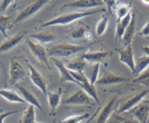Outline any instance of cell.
<instances>
[{
	"label": "cell",
	"instance_id": "cell-1",
	"mask_svg": "<svg viewBox=\"0 0 149 123\" xmlns=\"http://www.w3.org/2000/svg\"><path fill=\"white\" fill-rule=\"evenodd\" d=\"M105 9H97V10H90V11H84V12H76L66 13V14H63L61 15L58 16L46 23H43L41 25L40 28H44V27H48V26H55V25H65L70 24L74 21L83 18L87 16L95 14L96 13L102 12H105Z\"/></svg>",
	"mask_w": 149,
	"mask_h": 123
},
{
	"label": "cell",
	"instance_id": "cell-2",
	"mask_svg": "<svg viewBox=\"0 0 149 123\" xmlns=\"http://www.w3.org/2000/svg\"><path fill=\"white\" fill-rule=\"evenodd\" d=\"M87 49V47L71 43H62L52 46L48 51V56L68 57Z\"/></svg>",
	"mask_w": 149,
	"mask_h": 123
},
{
	"label": "cell",
	"instance_id": "cell-3",
	"mask_svg": "<svg viewBox=\"0 0 149 123\" xmlns=\"http://www.w3.org/2000/svg\"><path fill=\"white\" fill-rule=\"evenodd\" d=\"M50 1L49 0H37L31 3L29 5L26 6L15 17L14 20L12 22V26L17 24V23L23 22L27 20L28 18L36 14L39 11H40L45 6H46Z\"/></svg>",
	"mask_w": 149,
	"mask_h": 123
},
{
	"label": "cell",
	"instance_id": "cell-4",
	"mask_svg": "<svg viewBox=\"0 0 149 123\" xmlns=\"http://www.w3.org/2000/svg\"><path fill=\"white\" fill-rule=\"evenodd\" d=\"M148 93V90H143V91H141L138 93L134 94V95L130 96L124 99L118 107L117 112L116 113L119 114H122L124 113L128 112L130 110L134 108L137 104H139L143 99H144L145 96Z\"/></svg>",
	"mask_w": 149,
	"mask_h": 123
},
{
	"label": "cell",
	"instance_id": "cell-5",
	"mask_svg": "<svg viewBox=\"0 0 149 123\" xmlns=\"http://www.w3.org/2000/svg\"><path fill=\"white\" fill-rule=\"evenodd\" d=\"M26 43H27L28 46L29 47V49H30L33 56L39 62L43 64L47 69H50L51 67L49 65V59H48V58H49L48 52H47L45 48L39 43L32 41L30 38L26 39Z\"/></svg>",
	"mask_w": 149,
	"mask_h": 123
},
{
	"label": "cell",
	"instance_id": "cell-6",
	"mask_svg": "<svg viewBox=\"0 0 149 123\" xmlns=\"http://www.w3.org/2000/svg\"><path fill=\"white\" fill-rule=\"evenodd\" d=\"M128 112L139 123H147L149 117V98L143 99Z\"/></svg>",
	"mask_w": 149,
	"mask_h": 123
},
{
	"label": "cell",
	"instance_id": "cell-7",
	"mask_svg": "<svg viewBox=\"0 0 149 123\" xmlns=\"http://www.w3.org/2000/svg\"><path fill=\"white\" fill-rule=\"evenodd\" d=\"M93 98L84 91L79 90L62 101L63 105H92Z\"/></svg>",
	"mask_w": 149,
	"mask_h": 123
},
{
	"label": "cell",
	"instance_id": "cell-8",
	"mask_svg": "<svg viewBox=\"0 0 149 123\" xmlns=\"http://www.w3.org/2000/svg\"><path fill=\"white\" fill-rule=\"evenodd\" d=\"M116 51L119 53V61L127 65L132 73L135 75V59L132 44L125 46L124 49L116 48Z\"/></svg>",
	"mask_w": 149,
	"mask_h": 123
},
{
	"label": "cell",
	"instance_id": "cell-9",
	"mask_svg": "<svg viewBox=\"0 0 149 123\" xmlns=\"http://www.w3.org/2000/svg\"><path fill=\"white\" fill-rule=\"evenodd\" d=\"M29 71V78L31 80L32 83L39 88L45 96L47 93V84L46 80L44 78V77L35 69L33 65H31L29 62H26Z\"/></svg>",
	"mask_w": 149,
	"mask_h": 123
},
{
	"label": "cell",
	"instance_id": "cell-10",
	"mask_svg": "<svg viewBox=\"0 0 149 123\" xmlns=\"http://www.w3.org/2000/svg\"><path fill=\"white\" fill-rule=\"evenodd\" d=\"M26 76V71L21 65L14 59H10V80L9 82L11 85H16L18 81Z\"/></svg>",
	"mask_w": 149,
	"mask_h": 123
},
{
	"label": "cell",
	"instance_id": "cell-11",
	"mask_svg": "<svg viewBox=\"0 0 149 123\" xmlns=\"http://www.w3.org/2000/svg\"><path fill=\"white\" fill-rule=\"evenodd\" d=\"M28 30H20L17 34L14 35L12 37L7 38L0 44V53L7 52L13 49L20 43L23 38L28 34Z\"/></svg>",
	"mask_w": 149,
	"mask_h": 123
},
{
	"label": "cell",
	"instance_id": "cell-12",
	"mask_svg": "<svg viewBox=\"0 0 149 123\" xmlns=\"http://www.w3.org/2000/svg\"><path fill=\"white\" fill-rule=\"evenodd\" d=\"M129 78L111 72H106V73L103 74V76L98 78L95 83L101 85H109L127 82Z\"/></svg>",
	"mask_w": 149,
	"mask_h": 123
},
{
	"label": "cell",
	"instance_id": "cell-13",
	"mask_svg": "<svg viewBox=\"0 0 149 123\" xmlns=\"http://www.w3.org/2000/svg\"><path fill=\"white\" fill-rule=\"evenodd\" d=\"M63 91L62 88H59L55 91H47V102L49 108L50 115L55 117L56 115L57 109L61 103V97H62Z\"/></svg>",
	"mask_w": 149,
	"mask_h": 123
},
{
	"label": "cell",
	"instance_id": "cell-14",
	"mask_svg": "<svg viewBox=\"0 0 149 123\" xmlns=\"http://www.w3.org/2000/svg\"><path fill=\"white\" fill-rule=\"evenodd\" d=\"M15 87L17 88L19 91H20V94L22 95V98L24 99V101L26 102H28L29 104V105H32L34 107H36L37 109H39L41 111H42L43 114H45V111H44L43 109H42V105H41L40 102H39V99L35 96V95H33V93H32L29 90H28L26 87H24L23 85H20V84L17 83L15 85Z\"/></svg>",
	"mask_w": 149,
	"mask_h": 123
},
{
	"label": "cell",
	"instance_id": "cell-15",
	"mask_svg": "<svg viewBox=\"0 0 149 123\" xmlns=\"http://www.w3.org/2000/svg\"><path fill=\"white\" fill-rule=\"evenodd\" d=\"M111 54V52H107V51H100V52H87V53L83 54L81 56V59H84L86 62H89L90 64H95L103 62L104 59H106L109 55Z\"/></svg>",
	"mask_w": 149,
	"mask_h": 123
},
{
	"label": "cell",
	"instance_id": "cell-16",
	"mask_svg": "<svg viewBox=\"0 0 149 123\" xmlns=\"http://www.w3.org/2000/svg\"><path fill=\"white\" fill-rule=\"evenodd\" d=\"M53 62L55 66L56 67L57 69H58L60 72V81H61V83H63V82H71L79 85V82L73 78L69 69H67L66 67L62 62L55 59H53Z\"/></svg>",
	"mask_w": 149,
	"mask_h": 123
},
{
	"label": "cell",
	"instance_id": "cell-17",
	"mask_svg": "<svg viewBox=\"0 0 149 123\" xmlns=\"http://www.w3.org/2000/svg\"><path fill=\"white\" fill-rule=\"evenodd\" d=\"M104 4V1H100V0H78V1H74L69 4H65L64 7L88 9L100 7V6H103Z\"/></svg>",
	"mask_w": 149,
	"mask_h": 123
},
{
	"label": "cell",
	"instance_id": "cell-18",
	"mask_svg": "<svg viewBox=\"0 0 149 123\" xmlns=\"http://www.w3.org/2000/svg\"><path fill=\"white\" fill-rule=\"evenodd\" d=\"M116 101V97H113L110 101H108L103 109L100 111L96 123H106L111 114L113 112V106H114L115 101Z\"/></svg>",
	"mask_w": 149,
	"mask_h": 123
},
{
	"label": "cell",
	"instance_id": "cell-19",
	"mask_svg": "<svg viewBox=\"0 0 149 123\" xmlns=\"http://www.w3.org/2000/svg\"><path fill=\"white\" fill-rule=\"evenodd\" d=\"M132 15V14H131V13L130 12L126 17L122 18V20H120L119 21H116V39L118 42H122V39L124 36V33H125L127 27H128V25H129L131 21Z\"/></svg>",
	"mask_w": 149,
	"mask_h": 123
},
{
	"label": "cell",
	"instance_id": "cell-20",
	"mask_svg": "<svg viewBox=\"0 0 149 123\" xmlns=\"http://www.w3.org/2000/svg\"><path fill=\"white\" fill-rule=\"evenodd\" d=\"M135 33V14H132V19L129 25L127 27L124 36L122 37V42L125 46H127L132 44V39Z\"/></svg>",
	"mask_w": 149,
	"mask_h": 123
},
{
	"label": "cell",
	"instance_id": "cell-21",
	"mask_svg": "<svg viewBox=\"0 0 149 123\" xmlns=\"http://www.w3.org/2000/svg\"><path fill=\"white\" fill-rule=\"evenodd\" d=\"M0 96L10 103H18L24 104L26 101L14 90L0 89Z\"/></svg>",
	"mask_w": 149,
	"mask_h": 123
},
{
	"label": "cell",
	"instance_id": "cell-22",
	"mask_svg": "<svg viewBox=\"0 0 149 123\" xmlns=\"http://www.w3.org/2000/svg\"><path fill=\"white\" fill-rule=\"evenodd\" d=\"M131 7H132L131 3H126L123 2V1L116 3L113 10H114L115 11V14L116 16V21H119L122 18L126 17L130 12Z\"/></svg>",
	"mask_w": 149,
	"mask_h": 123
},
{
	"label": "cell",
	"instance_id": "cell-23",
	"mask_svg": "<svg viewBox=\"0 0 149 123\" xmlns=\"http://www.w3.org/2000/svg\"><path fill=\"white\" fill-rule=\"evenodd\" d=\"M57 36L53 33L49 31H42L39 33L31 34L28 37V38H33L39 41L40 43H47L54 41L57 39Z\"/></svg>",
	"mask_w": 149,
	"mask_h": 123
},
{
	"label": "cell",
	"instance_id": "cell-24",
	"mask_svg": "<svg viewBox=\"0 0 149 123\" xmlns=\"http://www.w3.org/2000/svg\"><path fill=\"white\" fill-rule=\"evenodd\" d=\"M68 69L70 71L76 72H84L87 66V62L81 59V57H77L76 59H73L72 61L65 65Z\"/></svg>",
	"mask_w": 149,
	"mask_h": 123
},
{
	"label": "cell",
	"instance_id": "cell-25",
	"mask_svg": "<svg viewBox=\"0 0 149 123\" xmlns=\"http://www.w3.org/2000/svg\"><path fill=\"white\" fill-rule=\"evenodd\" d=\"M149 67V56L144 55L135 60V75L137 77Z\"/></svg>",
	"mask_w": 149,
	"mask_h": 123
},
{
	"label": "cell",
	"instance_id": "cell-26",
	"mask_svg": "<svg viewBox=\"0 0 149 123\" xmlns=\"http://www.w3.org/2000/svg\"><path fill=\"white\" fill-rule=\"evenodd\" d=\"M79 86L81 87V89H82L83 91H85L93 99H94L95 101H96V103H97V104L100 105V101H99L98 96H97V91H96L95 85L90 84V82H89V80H87V78H85V79L84 80V81L80 83Z\"/></svg>",
	"mask_w": 149,
	"mask_h": 123
},
{
	"label": "cell",
	"instance_id": "cell-27",
	"mask_svg": "<svg viewBox=\"0 0 149 123\" xmlns=\"http://www.w3.org/2000/svg\"><path fill=\"white\" fill-rule=\"evenodd\" d=\"M106 123H139L134 117H126L118 113L113 112Z\"/></svg>",
	"mask_w": 149,
	"mask_h": 123
},
{
	"label": "cell",
	"instance_id": "cell-28",
	"mask_svg": "<svg viewBox=\"0 0 149 123\" xmlns=\"http://www.w3.org/2000/svg\"><path fill=\"white\" fill-rule=\"evenodd\" d=\"M35 107L32 105H29L23 111L20 123H33L35 122Z\"/></svg>",
	"mask_w": 149,
	"mask_h": 123
},
{
	"label": "cell",
	"instance_id": "cell-29",
	"mask_svg": "<svg viewBox=\"0 0 149 123\" xmlns=\"http://www.w3.org/2000/svg\"><path fill=\"white\" fill-rule=\"evenodd\" d=\"M11 20V16H5L4 14H1L0 15V33L6 38H8V36H7V30L12 27Z\"/></svg>",
	"mask_w": 149,
	"mask_h": 123
},
{
	"label": "cell",
	"instance_id": "cell-30",
	"mask_svg": "<svg viewBox=\"0 0 149 123\" xmlns=\"http://www.w3.org/2000/svg\"><path fill=\"white\" fill-rule=\"evenodd\" d=\"M87 25L82 24L80 25H77L70 32V36L74 39H80L85 37L86 33L88 32Z\"/></svg>",
	"mask_w": 149,
	"mask_h": 123
},
{
	"label": "cell",
	"instance_id": "cell-31",
	"mask_svg": "<svg viewBox=\"0 0 149 123\" xmlns=\"http://www.w3.org/2000/svg\"><path fill=\"white\" fill-rule=\"evenodd\" d=\"M109 25V16L107 14H103L100 20L96 24L95 31L97 36H100L104 34Z\"/></svg>",
	"mask_w": 149,
	"mask_h": 123
},
{
	"label": "cell",
	"instance_id": "cell-32",
	"mask_svg": "<svg viewBox=\"0 0 149 123\" xmlns=\"http://www.w3.org/2000/svg\"><path fill=\"white\" fill-rule=\"evenodd\" d=\"M90 113H84L83 114L71 115L66 117L64 120L60 121L58 123H81V122L90 118Z\"/></svg>",
	"mask_w": 149,
	"mask_h": 123
},
{
	"label": "cell",
	"instance_id": "cell-33",
	"mask_svg": "<svg viewBox=\"0 0 149 123\" xmlns=\"http://www.w3.org/2000/svg\"><path fill=\"white\" fill-rule=\"evenodd\" d=\"M133 82L141 84L146 87H149V67L134 79Z\"/></svg>",
	"mask_w": 149,
	"mask_h": 123
},
{
	"label": "cell",
	"instance_id": "cell-34",
	"mask_svg": "<svg viewBox=\"0 0 149 123\" xmlns=\"http://www.w3.org/2000/svg\"><path fill=\"white\" fill-rule=\"evenodd\" d=\"M99 70H100V64H95L94 67H93L91 75H90V80H89V82H90V83L92 84V85H94L96 82V81L98 80Z\"/></svg>",
	"mask_w": 149,
	"mask_h": 123
},
{
	"label": "cell",
	"instance_id": "cell-35",
	"mask_svg": "<svg viewBox=\"0 0 149 123\" xmlns=\"http://www.w3.org/2000/svg\"><path fill=\"white\" fill-rule=\"evenodd\" d=\"M0 15L1 14H4V12L7 10L9 6L11 5L14 1L13 0H3V1H0Z\"/></svg>",
	"mask_w": 149,
	"mask_h": 123
},
{
	"label": "cell",
	"instance_id": "cell-36",
	"mask_svg": "<svg viewBox=\"0 0 149 123\" xmlns=\"http://www.w3.org/2000/svg\"><path fill=\"white\" fill-rule=\"evenodd\" d=\"M18 111H0V123H3L4 120L7 118V117L13 114H16V113L19 112Z\"/></svg>",
	"mask_w": 149,
	"mask_h": 123
},
{
	"label": "cell",
	"instance_id": "cell-37",
	"mask_svg": "<svg viewBox=\"0 0 149 123\" xmlns=\"http://www.w3.org/2000/svg\"><path fill=\"white\" fill-rule=\"evenodd\" d=\"M140 35L143 37H148L149 36V20L143 25L140 31Z\"/></svg>",
	"mask_w": 149,
	"mask_h": 123
},
{
	"label": "cell",
	"instance_id": "cell-38",
	"mask_svg": "<svg viewBox=\"0 0 149 123\" xmlns=\"http://www.w3.org/2000/svg\"><path fill=\"white\" fill-rule=\"evenodd\" d=\"M100 109H101V107H99L98 108H97V109L95 110V112H94V114H93V115L92 116V117H90V118H89L88 120H87V122H84V123H90V122H91L93 121V120H94V119L96 117H97V114H98V113L100 112Z\"/></svg>",
	"mask_w": 149,
	"mask_h": 123
},
{
	"label": "cell",
	"instance_id": "cell-39",
	"mask_svg": "<svg viewBox=\"0 0 149 123\" xmlns=\"http://www.w3.org/2000/svg\"><path fill=\"white\" fill-rule=\"evenodd\" d=\"M143 52L147 56H149V46H144L141 47Z\"/></svg>",
	"mask_w": 149,
	"mask_h": 123
},
{
	"label": "cell",
	"instance_id": "cell-40",
	"mask_svg": "<svg viewBox=\"0 0 149 123\" xmlns=\"http://www.w3.org/2000/svg\"><path fill=\"white\" fill-rule=\"evenodd\" d=\"M85 38H86L87 39V40H91L92 39V38H93V36H92V34L91 33H90V32H87V33H86V35H85Z\"/></svg>",
	"mask_w": 149,
	"mask_h": 123
},
{
	"label": "cell",
	"instance_id": "cell-41",
	"mask_svg": "<svg viewBox=\"0 0 149 123\" xmlns=\"http://www.w3.org/2000/svg\"><path fill=\"white\" fill-rule=\"evenodd\" d=\"M33 123H41V122H36V121H35L34 122H33Z\"/></svg>",
	"mask_w": 149,
	"mask_h": 123
},
{
	"label": "cell",
	"instance_id": "cell-42",
	"mask_svg": "<svg viewBox=\"0 0 149 123\" xmlns=\"http://www.w3.org/2000/svg\"><path fill=\"white\" fill-rule=\"evenodd\" d=\"M148 15H149V12H148Z\"/></svg>",
	"mask_w": 149,
	"mask_h": 123
}]
</instances>
